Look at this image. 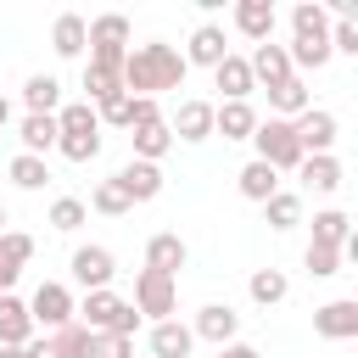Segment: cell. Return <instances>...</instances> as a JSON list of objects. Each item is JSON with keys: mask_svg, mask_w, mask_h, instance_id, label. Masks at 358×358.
I'll list each match as a JSON object with an SVG mask.
<instances>
[{"mask_svg": "<svg viewBox=\"0 0 358 358\" xmlns=\"http://www.w3.org/2000/svg\"><path fill=\"white\" fill-rule=\"evenodd\" d=\"M6 173H11V185H17V190H45V179H50L45 157H22V151L11 157V168H6Z\"/></svg>", "mask_w": 358, "mask_h": 358, "instance_id": "836d02e7", "label": "cell"}, {"mask_svg": "<svg viewBox=\"0 0 358 358\" xmlns=\"http://www.w3.org/2000/svg\"><path fill=\"white\" fill-rule=\"evenodd\" d=\"M347 235H352V218L341 207L313 213V246H347Z\"/></svg>", "mask_w": 358, "mask_h": 358, "instance_id": "f546056e", "label": "cell"}, {"mask_svg": "<svg viewBox=\"0 0 358 358\" xmlns=\"http://www.w3.org/2000/svg\"><path fill=\"white\" fill-rule=\"evenodd\" d=\"M95 117H101V123H112V129H129V123H134V95H123V90H117V95L95 101Z\"/></svg>", "mask_w": 358, "mask_h": 358, "instance_id": "74e56055", "label": "cell"}, {"mask_svg": "<svg viewBox=\"0 0 358 358\" xmlns=\"http://www.w3.org/2000/svg\"><path fill=\"white\" fill-rule=\"evenodd\" d=\"M17 140H22V157H45V151H56V117L28 112L22 129H17Z\"/></svg>", "mask_w": 358, "mask_h": 358, "instance_id": "484cf974", "label": "cell"}, {"mask_svg": "<svg viewBox=\"0 0 358 358\" xmlns=\"http://www.w3.org/2000/svg\"><path fill=\"white\" fill-rule=\"evenodd\" d=\"M84 358H134V341L129 336H90V352Z\"/></svg>", "mask_w": 358, "mask_h": 358, "instance_id": "60d3db41", "label": "cell"}, {"mask_svg": "<svg viewBox=\"0 0 358 358\" xmlns=\"http://www.w3.org/2000/svg\"><path fill=\"white\" fill-rule=\"evenodd\" d=\"M268 106H274V117H302L308 106H313V90H308V78H285V84H274L268 90Z\"/></svg>", "mask_w": 358, "mask_h": 358, "instance_id": "7402d4cb", "label": "cell"}, {"mask_svg": "<svg viewBox=\"0 0 358 358\" xmlns=\"http://www.w3.org/2000/svg\"><path fill=\"white\" fill-rule=\"evenodd\" d=\"M56 151L67 162H95L101 157V134H56Z\"/></svg>", "mask_w": 358, "mask_h": 358, "instance_id": "f35d334b", "label": "cell"}, {"mask_svg": "<svg viewBox=\"0 0 358 358\" xmlns=\"http://www.w3.org/2000/svg\"><path fill=\"white\" fill-rule=\"evenodd\" d=\"M263 224H268V229H296V224H302V196L274 190V196L263 201Z\"/></svg>", "mask_w": 358, "mask_h": 358, "instance_id": "f1b7e54d", "label": "cell"}, {"mask_svg": "<svg viewBox=\"0 0 358 358\" xmlns=\"http://www.w3.org/2000/svg\"><path fill=\"white\" fill-rule=\"evenodd\" d=\"M213 84L224 90V101H246V95L257 90V84H252V67H246V56H235V50H229V56L213 67Z\"/></svg>", "mask_w": 358, "mask_h": 358, "instance_id": "ac0fdd59", "label": "cell"}, {"mask_svg": "<svg viewBox=\"0 0 358 358\" xmlns=\"http://www.w3.org/2000/svg\"><path fill=\"white\" fill-rule=\"evenodd\" d=\"M112 179H117V190H123L129 201H151V196H162V168H157V162H134V157H129Z\"/></svg>", "mask_w": 358, "mask_h": 358, "instance_id": "7c38bea8", "label": "cell"}, {"mask_svg": "<svg viewBox=\"0 0 358 358\" xmlns=\"http://www.w3.org/2000/svg\"><path fill=\"white\" fill-rule=\"evenodd\" d=\"M22 106L39 112V117H56V112H62V84H56L50 73H28V78H22Z\"/></svg>", "mask_w": 358, "mask_h": 358, "instance_id": "d6986e66", "label": "cell"}, {"mask_svg": "<svg viewBox=\"0 0 358 358\" xmlns=\"http://www.w3.org/2000/svg\"><path fill=\"white\" fill-rule=\"evenodd\" d=\"M90 207H95V213H106V218H123V213H129L134 201H129V196L117 190V179H101V185L90 190Z\"/></svg>", "mask_w": 358, "mask_h": 358, "instance_id": "e575fe53", "label": "cell"}, {"mask_svg": "<svg viewBox=\"0 0 358 358\" xmlns=\"http://www.w3.org/2000/svg\"><path fill=\"white\" fill-rule=\"evenodd\" d=\"M235 28L257 45H268L274 39V6L268 0H235Z\"/></svg>", "mask_w": 358, "mask_h": 358, "instance_id": "e0dca14e", "label": "cell"}, {"mask_svg": "<svg viewBox=\"0 0 358 358\" xmlns=\"http://www.w3.org/2000/svg\"><path fill=\"white\" fill-rule=\"evenodd\" d=\"M190 347H196L190 324H179V319L151 324V352H157V358H190Z\"/></svg>", "mask_w": 358, "mask_h": 358, "instance_id": "603a6c76", "label": "cell"}, {"mask_svg": "<svg viewBox=\"0 0 358 358\" xmlns=\"http://www.w3.org/2000/svg\"><path fill=\"white\" fill-rule=\"evenodd\" d=\"M17 274H22V268H17V263H6V257H0V291H11V285H17Z\"/></svg>", "mask_w": 358, "mask_h": 358, "instance_id": "f6af8a7d", "label": "cell"}, {"mask_svg": "<svg viewBox=\"0 0 358 358\" xmlns=\"http://www.w3.org/2000/svg\"><path fill=\"white\" fill-rule=\"evenodd\" d=\"M140 123H162V106H157L151 95H134V123H129V129H140Z\"/></svg>", "mask_w": 358, "mask_h": 358, "instance_id": "7bdbcfd3", "label": "cell"}, {"mask_svg": "<svg viewBox=\"0 0 358 358\" xmlns=\"http://www.w3.org/2000/svg\"><path fill=\"white\" fill-rule=\"evenodd\" d=\"M190 263V246L173 235V229H162V235H151L145 241V268H157V274H173L179 280V268Z\"/></svg>", "mask_w": 358, "mask_h": 358, "instance_id": "5bb4252c", "label": "cell"}, {"mask_svg": "<svg viewBox=\"0 0 358 358\" xmlns=\"http://www.w3.org/2000/svg\"><path fill=\"white\" fill-rule=\"evenodd\" d=\"M246 291H252V302H257V308H274V302H285L291 280H285L280 268H257V274L246 280Z\"/></svg>", "mask_w": 358, "mask_h": 358, "instance_id": "1f68e13d", "label": "cell"}, {"mask_svg": "<svg viewBox=\"0 0 358 358\" xmlns=\"http://www.w3.org/2000/svg\"><path fill=\"white\" fill-rule=\"evenodd\" d=\"M73 313L84 319L90 336H129V341H134V324H140L134 302L117 296V291H84V302H78Z\"/></svg>", "mask_w": 358, "mask_h": 358, "instance_id": "7a4b0ae2", "label": "cell"}, {"mask_svg": "<svg viewBox=\"0 0 358 358\" xmlns=\"http://www.w3.org/2000/svg\"><path fill=\"white\" fill-rule=\"evenodd\" d=\"M56 134H101L95 106H90V101H67V106L56 112Z\"/></svg>", "mask_w": 358, "mask_h": 358, "instance_id": "4dcf8cb0", "label": "cell"}, {"mask_svg": "<svg viewBox=\"0 0 358 358\" xmlns=\"http://www.w3.org/2000/svg\"><path fill=\"white\" fill-rule=\"evenodd\" d=\"M291 134H296L302 157H324V151L336 145V112H324V106H308L302 117H291Z\"/></svg>", "mask_w": 358, "mask_h": 358, "instance_id": "52a82bcc", "label": "cell"}, {"mask_svg": "<svg viewBox=\"0 0 358 358\" xmlns=\"http://www.w3.org/2000/svg\"><path fill=\"white\" fill-rule=\"evenodd\" d=\"M112 274H117V257L106 246H78L73 252V280L84 291H112Z\"/></svg>", "mask_w": 358, "mask_h": 358, "instance_id": "ba28073f", "label": "cell"}, {"mask_svg": "<svg viewBox=\"0 0 358 358\" xmlns=\"http://www.w3.org/2000/svg\"><path fill=\"white\" fill-rule=\"evenodd\" d=\"M50 50L67 56V62L84 56V17H78V11H62V17H56V28H50Z\"/></svg>", "mask_w": 358, "mask_h": 358, "instance_id": "4316f807", "label": "cell"}, {"mask_svg": "<svg viewBox=\"0 0 358 358\" xmlns=\"http://www.w3.org/2000/svg\"><path fill=\"white\" fill-rule=\"evenodd\" d=\"M84 218H90V207H84L78 196H56V201H50V229H62V235H73V229H78Z\"/></svg>", "mask_w": 358, "mask_h": 358, "instance_id": "d590c367", "label": "cell"}, {"mask_svg": "<svg viewBox=\"0 0 358 358\" xmlns=\"http://www.w3.org/2000/svg\"><path fill=\"white\" fill-rule=\"evenodd\" d=\"M313 330H319L324 341H352V336H358V302H352V296H336V302L313 308Z\"/></svg>", "mask_w": 358, "mask_h": 358, "instance_id": "30bf717a", "label": "cell"}, {"mask_svg": "<svg viewBox=\"0 0 358 358\" xmlns=\"http://www.w3.org/2000/svg\"><path fill=\"white\" fill-rule=\"evenodd\" d=\"M235 330H241V313H235L229 302H207V308L196 313V324H190V336H196V341H213V347H229Z\"/></svg>", "mask_w": 358, "mask_h": 358, "instance_id": "9c48e42d", "label": "cell"}, {"mask_svg": "<svg viewBox=\"0 0 358 358\" xmlns=\"http://www.w3.org/2000/svg\"><path fill=\"white\" fill-rule=\"evenodd\" d=\"M117 90H123L117 67H95V62H84V101H90V106L106 101V95H117Z\"/></svg>", "mask_w": 358, "mask_h": 358, "instance_id": "d6a6232c", "label": "cell"}, {"mask_svg": "<svg viewBox=\"0 0 358 358\" xmlns=\"http://www.w3.org/2000/svg\"><path fill=\"white\" fill-rule=\"evenodd\" d=\"M213 358H263V352H257V347H246V341H229V347H218Z\"/></svg>", "mask_w": 358, "mask_h": 358, "instance_id": "ee69618b", "label": "cell"}, {"mask_svg": "<svg viewBox=\"0 0 358 358\" xmlns=\"http://www.w3.org/2000/svg\"><path fill=\"white\" fill-rule=\"evenodd\" d=\"M0 257H6V263H17V268H22V263H28V257H34V241H28V235H22V229H6V235H0Z\"/></svg>", "mask_w": 358, "mask_h": 358, "instance_id": "b9f144b4", "label": "cell"}, {"mask_svg": "<svg viewBox=\"0 0 358 358\" xmlns=\"http://www.w3.org/2000/svg\"><path fill=\"white\" fill-rule=\"evenodd\" d=\"M0 358H28V347H0Z\"/></svg>", "mask_w": 358, "mask_h": 358, "instance_id": "c3c4849f", "label": "cell"}, {"mask_svg": "<svg viewBox=\"0 0 358 358\" xmlns=\"http://www.w3.org/2000/svg\"><path fill=\"white\" fill-rule=\"evenodd\" d=\"M185 56L173 50V45H162V39H151V45H134L129 56H123V95H151L157 101V90H179L185 84Z\"/></svg>", "mask_w": 358, "mask_h": 358, "instance_id": "6da1fadb", "label": "cell"}, {"mask_svg": "<svg viewBox=\"0 0 358 358\" xmlns=\"http://www.w3.org/2000/svg\"><path fill=\"white\" fill-rule=\"evenodd\" d=\"M6 224H11V218H6V207H0V235H6Z\"/></svg>", "mask_w": 358, "mask_h": 358, "instance_id": "681fc988", "label": "cell"}, {"mask_svg": "<svg viewBox=\"0 0 358 358\" xmlns=\"http://www.w3.org/2000/svg\"><path fill=\"white\" fill-rule=\"evenodd\" d=\"M28 358H56V347L50 341H28Z\"/></svg>", "mask_w": 358, "mask_h": 358, "instance_id": "bcb514c9", "label": "cell"}, {"mask_svg": "<svg viewBox=\"0 0 358 358\" xmlns=\"http://www.w3.org/2000/svg\"><path fill=\"white\" fill-rule=\"evenodd\" d=\"M179 56H185V67H218V62L229 56V39H224V28H218V22H201Z\"/></svg>", "mask_w": 358, "mask_h": 358, "instance_id": "8fae6325", "label": "cell"}, {"mask_svg": "<svg viewBox=\"0 0 358 358\" xmlns=\"http://www.w3.org/2000/svg\"><path fill=\"white\" fill-rule=\"evenodd\" d=\"M129 140H134V162H162V157L173 151V129H168V117H162V123H140V129H129Z\"/></svg>", "mask_w": 358, "mask_h": 358, "instance_id": "44dd1931", "label": "cell"}, {"mask_svg": "<svg viewBox=\"0 0 358 358\" xmlns=\"http://www.w3.org/2000/svg\"><path fill=\"white\" fill-rule=\"evenodd\" d=\"M246 67H252V84H268V90H274V84H285V78H296V73H291L285 45H274V39H268V45H257V50L246 56Z\"/></svg>", "mask_w": 358, "mask_h": 358, "instance_id": "4fadbf2b", "label": "cell"}, {"mask_svg": "<svg viewBox=\"0 0 358 358\" xmlns=\"http://www.w3.org/2000/svg\"><path fill=\"white\" fill-rule=\"evenodd\" d=\"M84 50H90L95 67H117V73H123V56H129V17L106 11V17L84 22Z\"/></svg>", "mask_w": 358, "mask_h": 358, "instance_id": "3957f363", "label": "cell"}, {"mask_svg": "<svg viewBox=\"0 0 358 358\" xmlns=\"http://www.w3.org/2000/svg\"><path fill=\"white\" fill-rule=\"evenodd\" d=\"M168 129H173V140H190V145H196V140L213 134V106H207V101H179V112H173Z\"/></svg>", "mask_w": 358, "mask_h": 358, "instance_id": "ffe728a7", "label": "cell"}, {"mask_svg": "<svg viewBox=\"0 0 358 358\" xmlns=\"http://www.w3.org/2000/svg\"><path fill=\"white\" fill-rule=\"evenodd\" d=\"M6 123H11V101L0 95V129H6Z\"/></svg>", "mask_w": 358, "mask_h": 358, "instance_id": "7dc6e473", "label": "cell"}, {"mask_svg": "<svg viewBox=\"0 0 358 358\" xmlns=\"http://www.w3.org/2000/svg\"><path fill=\"white\" fill-rule=\"evenodd\" d=\"M134 313L140 319H151V324H162V319H173L179 313V280L173 274H157V268H140L134 274Z\"/></svg>", "mask_w": 358, "mask_h": 358, "instance_id": "5b68a950", "label": "cell"}, {"mask_svg": "<svg viewBox=\"0 0 358 358\" xmlns=\"http://www.w3.org/2000/svg\"><path fill=\"white\" fill-rule=\"evenodd\" d=\"M50 347H56V358H84V352H90V330L73 319V324L50 330Z\"/></svg>", "mask_w": 358, "mask_h": 358, "instance_id": "8d00e7d4", "label": "cell"}, {"mask_svg": "<svg viewBox=\"0 0 358 358\" xmlns=\"http://www.w3.org/2000/svg\"><path fill=\"white\" fill-rule=\"evenodd\" d=\"M34 341V319H28V302L0 291V347H28Z\"/></svg>", "mask_w": 358, "mask_h": 358, "instance_id": "9a60e30c", "label": "cell"}, {"mask_svg": "<svg viewBox=\"0 0 358 358\" xmlns=\"http://www.w3.org/2000/svg\"><path fill=\"white\" fill-rule=\"evenodd\" d=\"M252 129H257L252 101H224V106H213V134H224V140H252Z\"/></svg>", "mask_w": 358, "mask_h": 358, "instance_id": "2e32d148", "label": "cell"}, {"mask_svg": "<svg viewBox=\"0 0 358 358\" xmlns=\"http://www.w3.org/2000/svg\"><path fill=\"white\" fill-rule=\"evenodd\" d=\"M296 173H302L313 190H324V196H330V190H341V157H336V151H324V157H302V168H296Z\"/></svg>", "mask_w": 358, "mask_h": 358, "instance_id": "83f0119b", "label": "cell"}, {"mask_svg": "<svg viewBox=\"0 0 358 358\" xmlns=\"http://www.w3.org/2000/svg\"><path fill=\"white\" fill-rule=\"evenodd\" d=\"M302 263H308L313 280H330V274H341V246H313V241H308Z\"/></svg>", "mask_w": 358, "mask_h": 358, "instance_id": "ab89813d", "label": "cell"}, {"mask_svg": "<svg viewBox=\"0 0 358 358\" xmlns=\"http://www.w3.org/2000/svg\"><path fill=\"white\" fill-rule=\"evenodd\" d=\"M73 291L62 285V280H45L34 296H28V319L34 324H45V330H62V324H73Z\"/></svg>", "mask_w": 358, "mask_h": 358, "instance_id": "8992f818", "label": "cell"}, {"mask_svg": "<svg viewBox=\"0 0 358 358\" xmlns=\"http://www.w3.org/2000/svg\"><path fill=\"white\" fill-rule=\"evenodd\" d=\"M291 39H330V11L319 0L291 6Z\"/></svg>", "mask_w": 358, "mask_h": 358, "instance_id": "d4e9b609", "label": "cell"}, {"mask_svg": "<svg viewBox=\"0 0 358 358\" xmlns=\"http://www.w3.org/2000/svg\"><path fill=\"white\" fill-rule=\"evenodd\" d=\"M235 185H241V196H246V201H257V207H263V201L280 190V173H274L268 162H257V157H252V162L235 173Z\"/></svg>", "mask_w": 358, "mask_h": 358, "instance_id": "cb8c5ba5", "label": "cell"}, {"mask_svg": "<svg viewBox=\"0 0 358 358\" xmlns=\"http://www.w3.org/2000/svg\"><path fill=\"white\" fill-rule=\"evenodd\" d=\"M252 145H257V162H268L274 173L302 168V145H296V134H291V123H285V117H257Z\"/></svg>", "mask_w": 358, "mask_h": 358, "instance_id": "277c9868", "label": "cell"}]
</instances>
